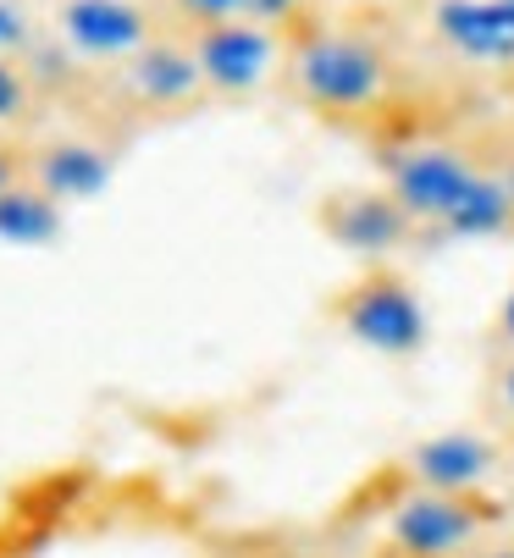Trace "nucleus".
<instances>
[{"instance_id":"20","label":"nucleus","mask_w":514,"mask_h":558,"mask_svg":"<svg viewBox=\"0 0 514 558\" xmlns=\"http://www.w3.org/2000/svg\"><path fill=\"white\" fill-rule=\"evenodd\" d=\"M476 558H514V531H503V536H492Z\"/></svg>"},{"instance_id":"22","label":"nucleus","mask_w":514,"mask_h":558,"mask_svg":"<svg viewBox=\"0 0 514 558\" xmlns=\"http://www.w3.org/2000/svg\"><path fill=\"white\" fill-rule=\"evenodd\" d=\"M34 7H39V12H50V7H56V0H34Z\"/></svg>"},{"instance_id":"7","label":"nucleus","mask_w":514,"mask_h":558,"mask_svg":"<svg viewBox=\"0 0 514 558\" xmlns=\"http://www.w3.org/2000/svg\"><path fill=\"white\" fill-rule=\"evenodd\" d=\"M45 28L72 84V77H95V72L133 61L171 23L160 17L155 0H56L45 12Z\"/></svg>"},{"instance_id":"11","label":"nucleus","mask_w":514,"mask_h":558,"mask_svg":"<svg viewBox=\"0 0 514 558\" xmlns=\"http://www.w3.org/2000/svg\"><path fill=\"white\" fill-rule=\"evenodd\" d=\"M111 167H117V138L89 128V122H77L67 133H50L39 128L28 138V183L45 189L61 210L77 205V199H89L111 183Z\"/></svg>"},{"instance_id":"1","label":"nucleus","mask_w":514,"mask_h":558,"mask_svg":"<svg viewBox=\"0 0 514 558\" xmlns=\"http://www.w3.org/2000/svg\"><path fill=\"white\" fill-rule=\"evenodd\" d=\"M283 95L310 122L349 133L366 149L476 122V100L443 84L420 56L404 7H366V0L321 7L288 28Z\"/></svg>"},{"instance_id":"15","label":"nucleus","mask_w":514,"mask_h":558,"mask_svg":"<svg viewBox=\"0 0 514 558\" xmlns=\"http://www.w3.org/2000/svg\"><path fill=\"white\" fill-rule=\"evenodd\" d=\"M50 56V28L34 0H0V61L39 66Z\"/></svg>"},{"instance_id":"19","label":"nucleus","mask_w":514,"mask_h":558,"mask_svg":"<svg viewBox=\"0 0 514 558\" xmlns=\"http://www.w3.org/2000/svg\"><path fill=\"white\" fill-rule=\"evenodd\" d=\"M487 354H514V282H509V293H503V299H498V310H492Z\"/></svg>"},{"instance_id":"23","label":"nucleus","mask_w":514,"mask_h":558,"mask_svg":"<svg viewBox=\"0 0 514 558\" xmlns=\"http://www.w3.org/2000/svg\"><path fill=\"white\" fill-rule=\"evenodd\" d=\"M509 100H514V89H509Z\"/></svg>"},{"instance_id":"5","label":"nucleus","mask_w":514,"mask_h":558,"mask_svg":"<svg viewBox=\"0 0 514 558\" xmlns=\"http://www.w3.org/2000/svg\"><path fill=\"white\" fill-rule=\"evenodd\" d=\"M376 525H382L376 558H476L492 536H503L509 498L503 493H426V487L398 482Z\"/></svg>"},{"instance_id":"9","label":"nucleus","mask_w":514,"mask_h":558,"mask_svg":"<svg viewBox=\"0 0 514 558\" xmlns=\"http://www.w3.org/2000/svg\"><path fill=\"white\" fill-rule=\"evenodd\" d=\"M315 221H321V232L332 238V244L349 260H360V266H398V255L426 244V232L409 221V210L382 183L332 189L315 205Z\"/></svg>"},{"instance_id":"3","label":"nucleus","mask_w":514,"mask_h":558,"mask_svg":"<svg viewBox=\"0 0 514 558\" xmlns=\"http://www.w3.org/2000/svg\"><path fill=\"white\" fill-rule=\"evenodd\" d=\"M72 106L77 122H89L111 138L144 133V128H166L183 122L194 111L211 106V89L200 77V61L189 50L183 28H166L160 39H150L133 61L95 72V77H72V84L56 95V106Z\"/></svg>"},{"instance_id":"6","label":"nucleus","mask_w":514,"mask_h":558,"mask_svg":"<svg viewBox=\"0 0 514 558\" xmlns=\"http://www.w3.org/2000/svg\"><path fill=\"white\" fill-rule=\"evenodd\" d=\"M326 310L343 338L382 360H415L432 338V315L404 266H360L326 299Z\"/></svg>"},{"instance_id":"14","label":"nucleus","mask_w":514,"mask_h":558,"mask_svg":"<svg viewBox=\"0 0 514 558\" xmlns=\"http://www.w3.org/2000/svg\"><path fill=\"white\" fill-rule=\"evenodd\" d=\"M61 227V205L34 189V183H17L7 199H0V238H17V244H45V238H56Z\"/></svg>"},{"instance_id":"18","label":"nucleus","mask_w":514,"mask_h":558,"mask_svg":"<svg viewBox=\"0 0 514 558\" xmlns=\"http://www.w3.org/2000/svg\"><path fill=\"white\" fill-rule=\"evenodd\" d=\"M17 183H28V138L0 133V199H7Z\"/></svg>"},{"instance_id":"4","label":"nucleus","mask_w":514,"mask_h":558,"mask_svg":"<svg viewBox=\"0 0 514 558\" xmlns=\"http://www.w3.org/2000/svg\"><path fill=\"white\" fill-rule=\"evenodd\" d=\"M404 23L432 72L459 95L514 89V0H420Z\"/></svg>"},{"instance_id":"17","label":"nucleus","mask_w":514,"mask_h":558,"mask_svg":"<svg viewBox=\"0 0 514 558\" xmlns=\"http://www.w3.org/2000/svg\"><path fill=\"white\" fill-rule=\"evenodd\" d=\"M470 133H476L481 155L492 161V172L503 178L509 205H514V122H470Z\"/></svg>"},{"instance_id":"13","label":"nucleus","mask_w":514,"mask_h":558,"mask_svg":"<svg viewBox=\"0 0 514 558\" xmlns=\"http://www.w3.org/2000/svg\"><path fill=\"white\" fill-rule=\"evenodd\" d=\"M50 111H56V95L45 84V72L23 66V61H0V133L34 138Z\"/></svg>"},{"instance_id":"2","label":"nucleus","mask_w":514,"mask_h":558,"mask_svg":"<svg viewBox=\"0 0 514 558\" xmlns=\"http://www.w3.org/2000/svg\"><path fill=\"white\" fill-rule=\"evenodd\" d=\"M371 161L382 172V189L426 238H514L509 189L470 128H432L376 144Z\"/></svg>"},{"instance_id":"12","label":"nucleus","mask_w":514,"mask_h":558,"mask_svg":"<svg viewBox=\"0 0 514 558\" xmlns=\"http://www.w3.org/2000/svg\"><path fill=\"white\" fill-rule=\"evenodd\" d=\"M171 28H205V23H261V28H299L332 0H155Z\"/></svg>"},{"instance_id":"16","label":"nucleus","mask_w":514,"mask_h":558,"mask_svg":"<svg viewBox=\"0 0 514 558\" xmlns=\"http://www.w3.org/2000/svg\"><path fill=\"white\" fill-rule=\"evenodd\" d=\"M481 415H487L492 437H503L514 448V354H487V371H481Z\"/></svg>"},{"instance_id":"8","label":"nucleus","mask_w":514,"mask_h":558,"mask_svg":"<svg viewBox=\"0 0 514 558\" xmlns=\"http://www.w3.org/2000/svg\"><path fill=\"white\" fill-rule=\"evenodd\" d=\"M189 50L200 61V77L211 89V106H243L261 100L266 89H283V66H288V34L261 28V23H205L183 28Z\"/></svg>"},{"instance_id":"21","label":"nucleus","mask_w":514,"mask_h":558,"mask_svg":"<svg viewBox=\"0 0 514 558\" xmlns=\"http://www.w3.org/2000/svg\"><path fill=\"white\" fill-rule=\"evenodd\" d=\"M509 531H514V493H509Z\"/></svg>"},{"instance_id":"10","label":"nucleus","mask_w":514,"mask_h":558,"mask_svg":"<svg viewBox=\"0 0 514 558\" xmlns=\"http://www.w3.org/2000/svg\"><path fill=\"white\" fill-rule=\"evenodd\" d=\"M509 464V442L492 432H432L404 448L393 475L404 487L426 493H498V475Z\"/></svg>"}]
</instances>
